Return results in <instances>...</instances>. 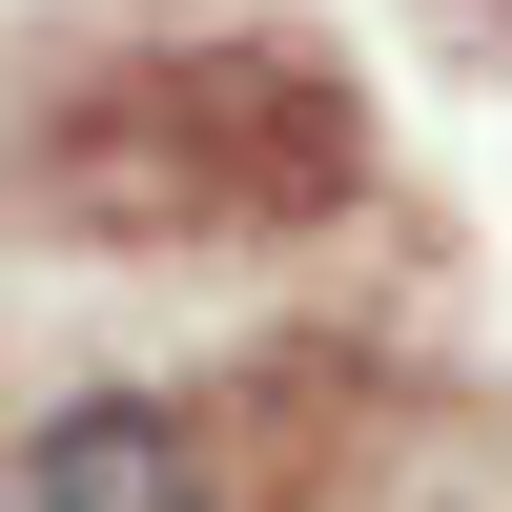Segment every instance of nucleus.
<instances>
[{
  "label": "nucleus",
  "instance_id": "1",
  "mask_svg": "<svg viewBox=\"0 0 512 512\" xmlns=\"http://www.w3.org/2000/svg\"><path fill=\"white\" fill-rule=\"evenodd\" d=\"M0 164L82 246H267L369 185V82L287 21H123V41L41 62Z\"/></svg>",
  "mask_w": 512,
  "mask_h": 512
},
{
  "label": "nucleus",
  "instance_id": "2",
  "mask_svg": "<svg viewBox=\"0 0 512 512\" xmlns=\"http://www.w3.org/2000/svg\"><path fill=\"white\" fill-rule=\"evenodd\" d=\"M21 512H205V431L164 390H62L21 431Z\"/></svg>",
  "mask_w": 512,
  "mask_h": 512
},
{
  "label": "nucleus",
  "instance_id": "3",
  "mask_svg": "<svg viewBox=\"0 0 512 512\" xmlns=\"http://www.w3.org/2000/svg\"><path fill=\"white\" fill-rule=\"evenodd\" d=\"M0 512H21V492H0Z\"/></svg>",
  "mask_w": 512,
  "mask_h": 512
}]
</instances>
